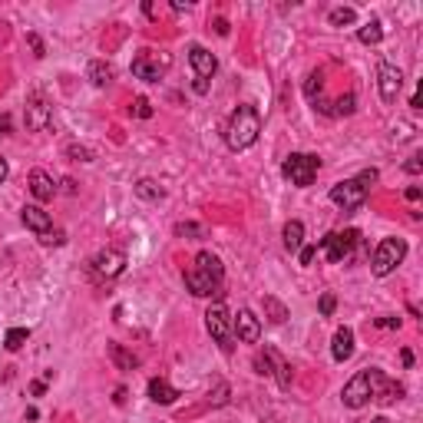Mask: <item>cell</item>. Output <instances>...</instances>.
<instances>
[{
    "label": "cell",
    "mask_w": 423,
    "mask_h": 423,
    "mask_svg": "<svg viewBox=\"0 0 423 423\" xmlns=\"http://www.w3.org/2000/svg\"><path fill=\"white\" fill-rule=\"evenodd\" d=\"M275 377H278V384H281V390L291 387V364H285V361L278 357V350H275Z\"/></svg>",
    "instance_id": "obj_28"
},
{
    "label": "cell",
    "mask_w": 423,
    "mask_h": 423,
    "mask_svg": "<svg viewBox=\"0 0 423 423\" xmlns=\"http://www.w3.org/2000/svg\"><path fill=\"white\" fill-rule=\"evenodd\" d=\"M136 195L146 199V202H159V199L166 195V189L156 182V179H139V182H136Z\"/></svg>",
    "instance_id": "obj_21"
},
{
    "label": "cell",
    "mask_w": 423,
    "mask_h": 423,
    "mask_svg": "<svg viewBox=\"0 0 423 423\" xmlns=\"http://www.w3.org/2000/svg\"><path fill=\"white\" fill-rule=\"evenodd\" d=\"M400 397H404V387L397 384V380H390L384 370H377V367L357 370L348 384H344V390H341V400H344V407H350V410H361V407H367L370 400H377V404H394V400H400Z\"/></svg>",
    "instance_id": "obj_1"
},
{
    "label": "cell",
    "mask_w": 423,
    "mask_h": 423,
    "mask_svg": "<svg viewBox=\"0 0 423 423\" xmlns=\"http://www.w3.org/2000/svg\"><path fill=\"white\" fill-rule=\"evenodd\" d=\"M354 103H357V99H354V93L341 96V99L331 106V116H350V112H354Z\"/></svg>",
    "instance_id": "obj_29"
},
{
    "label": "cell",
    "mask_w": 423,
    "mask_h": 423,
    "mask_svg": "<svg viewBox=\"0 0 423 423\" xmlns=\"http://www.w3.org/2000/svg\"><path fill=\"white\" fill-rule=\"evenodd\" d=\"M374 182H377V169H364L357 179H344V182L331 185V202L337 208H344V212H354V208H361L367 202Z\"/></svg>",
    "instance_id": "obj_4"
},
{
    "label": "cell",
    "mask_w": 423,
    "mask_h": 423,
    "mask_svg": "<svg viewBox=\"0 0 423 423\" xmlns=\"http://www.w3.org/2000/svg\"><path fill=\"white\" fill-rule=\"evenodd\" d=\"M176 397H179V390L169 384V380H162V377H152V380H149V400H152V404L169 407V404H176Z\"/></svg>",
    "instance_id": "obj_18"
},
{
    "label": "cell",
    "mask_w": 423,
    "mask_h": 423,
    "mask_svg": "<svg viewBox=\"0 0 423 423\" xmlns=\"http://www.w3.org/2000/svg\"><path fill=\"white\" fill-rule=\"evenodd\" d=\"M132 112H136L139 119H149V116H152V103H149L146 96H139V99L132 103Z\"/></svg>",
    "instance_id": "obj_32"
},
{
    "label": "cell",
    "mask_w": 423,
    "mask_h": 423,
    "mask_svg": "<svg viewBox=\"0 0 423 423\" xmlns=\"http://www.w3.org/2000/svg\"><path fill=\"white\" fill-rule=\"evenodd\" d=\"M304 93H308V99H311V103H317V99H321V73H311V76H308Z\"/></svg>",
    "instance_id": "obj_30"
},
{
    "label": "cell",
    "mask_w": 423,
    "mask_h": 423,
    "mask_svg": "<svg viewBox=\"0 0 423 423\" xmlns=\"http://www.w3.org/2000/svg\"><path fill=\"white\" fill-rule=\"evenodd\" d=\"M86 76H90L93 86H110V83H112V67H110V63H103V60H93L90 70H86Z\"/></svg>",
    "instance_id": "obj_20"
},
{
    "label": "cell",
    "mask_w": 423,
    "mask_h": 423,
    "mask_svg": "<svg viewBox=\"0 0 423 423\" xmlns=\"http://www.w3.org/2000/svg\"><path fill=\"white\" fill-rule=\"evenodd\" d=\"M221 281H225V268L212 252H199L195 255V268L185 275V288L195 298H212L221 295Z\"/></svg>",
    "instance_id": "obj_2"
},
{
    "label": "cell",
    "mask_w": 423,
    "mask_h": 423,
    "mask_svg": "<svg viewBox=\"0 0 423 423\" xmlns=\"http://www.w3.org/2000/svg\"><path fill=\"white\" fill-rule=\"evenodd\" d=\"M298 255H301V265H311L314 255H317V248H314V245H304V248H301Z\"/></svg>",
    "instance_id": "obj_38"
},
{
    "label": "cell",
    "mask_w": 423,
    "mask_h": 423,
    "mask_svg": "<svg viewBox=\"0 0 423 423\" xmlns=\"http://www.w3.org/2000/svg\"><path fill=\"white\" fill-rule=\"evenodd\" d=\"M7 182V159H3V156H0V185Z\"/></svg>",
    "instance_id": "obj_47"
},
{
    "label": "cell",
    "mask_w": 423,
    "mask_h": 423,
    "mask_svg": "<svg viewBox=\"0 0 423 423\" xmlns=\"http://www.w3.org/2000/svg\"><path fill=\"white\" fill-rule=\"evenodd\" d=\"M205 328L212 334V341L221 348V354H232L235 350V331H232V314L225 308V301H215L208 311H205Z\"/></svg>",
    "instance_id": "obj_5"
},
{
    "label": "cell",
    "mask_w": 423,
    "mask_h": 423,
    "mask_svg": "<svg viewBox=\"0 0 423 423\" xmlns=\"http://www.w3.org/2000/svg\"><path fill=\"white\" fill-rule=\"evenodd\" d=\"M258 132H261V116H258V110L248 106V103H241L239 110L232 112L228 126H225V143H228V149L241 152V149L255 146Z\"/></svg>",
    "instance_id": "obj_3"
},
{
    "label": "cell",
    "mask_w": 423,
    "mask_h": 423,
    "mask_svg": "<svg viewBox=\"0 0 423 423\" xmlns=\"http://www.w3.org/2000/svg\"><path fill=\"white\" fill-rule=\"evenodd\" d=\"M43 390H47V380H34V384H30V394H34V397H40Z\"/></svg>",
    "instance_id": "obj_43"
},
{
    "label": "cell",
    "mask_w": 423,
    "mask_h": 423,
    "mask_svg": "<svg viewBox=\"0 0 423 423\" xmlns=\"http://www.w3.org/2000/svg\"><path fill=\"white\" fill-rule=\"evenodd\" d=\"M404 169L410 172V176H420V169H423V156H410Z\"/></svg>",
    "instance_id": "obj_35"
},
{
    "label": "cell",
    "mask_w": 423,
    "mask_h": 423,
    "mask_svg": "<svg viewBox=\"0 0 423 423\" xmlns=\"http://www.w3.org/2000/svg\"><path fill=\"white\" fill-rule=\"evenodd\" d=\"M110 357L116 361V367L119 370H132V367H139V357L136 354H129L123 344H110Z\"/></svg>",
    "instance_id": "obj_22"
},
{
    "label": "cell",
    "mask_w": 423,
    "mask_h": 423,
    "mask_svg": "<svg viewBox=\"0 0 423 423\" xmlns=\"http://www.w3.org/2000/svg\"><path fill=\"white\" fill-rule=\"evenodd\" d=\"M394 132H397V139H410V123H400Z\"/></svg>",
    "instance_id": "obj_42"
},
{
    "label": "cell",
    "mask_w": 423,
    "mask_h": 423,
    "mask_svg": "<svg viewBox=\"0 0 423 423\" xmlns=\"http://www.w3.org/2000/svg\"><path fill=\"white\" fill-rule=\"evenodd\" d=\"M27 182H30V192H34V199H37V202H50V199L56 195L53 179H50V176H47L43 169H34Z\"/></svg>",
    "instance_id": "obj_16"
},
{
    "label": "cell",
    "mask_w": 423,
    "mask_h": 423,
    "mask_svg": "<svg viewBox=\"0 0 423 423\" xmlns=\"http://www.w3.org/2000/svg\"><path fill=\"white\" fill-rule=\"evenodd\" d=\"M189 63H192V70H195V76H199V80H212V76H215V70H219V60L208 53L205 47H199V43H192V47H189Z\"/></svg>",
    "instance_id": "obj_14"
},
{
    "label": "cell",
    "mask_w": 423,
    "mask_h": 423,
    "mask_svg": "<svg viewBox=\"0 0 423 423\" xmlns=\"http://www.w3.org/2000/svg\"><path fill=\"white\" fill-rule=\"evenodd\" d=\"M30 47L37 50V56H47V50H43V40H40L37 34H30Z\"/></svg>",
    "instance_id": "obj_39"
},
{
    "label": "cell",
    "mask_w": 423,
    "mask_h": 423,
    "mask_svg": "<svg viewBox=\"0 0 423 423\" xmlns=\"http://www.w3.org/2000/svg\"><path fill=\"white\" fill-rule=\"evenodd\" d=\"M40 241H43V245H63V232H60V228H50V232L40 235Z\"/></svg>",
    "instance_id": "obj_33"
},
{
    "label": "cell",
    "mask_w": 423,
    "mask_h": 423,
    "mask_svg": "<svg viewBox=\"0 0 423 423\" xmlns=\"http://www.w3.org/2000/svg\"><path fill=\"white\" fill-rule=\"evenodd\" d=\"M20 219H23V225H27L30 232H37V239L43 232L53 228V219H50V212H47L43 205H23V208H20Z\"/></svg>",
    "instance_id": "obj_15"
},
{
    "label": "cell",
    "mask_w": 423,
    "mask_h": 423,
    "mask_svg": "<svg viewBox=\"0 0 423 423\" xmlns=\"http://www.w3.org/2000/svg\"><path fill=\"white\" fill-rule=\"evenodd\" d=\"M334 308H337V301H334V295H321V314L324 317H331Z\"/></svg>",
    "instance_id": "obj_34"
},
{
    "label": "cell",
    "mask_w": 423,
    "mask_h": 423,
    "mask_svg": "<svg viewBox=\"0 0 423 423\" xmlns=\"http://www.w3.org/2000/svg\"><path fill=\"white\" fill-rule=\"evenodd\" d=\"M215 34H219V37H228V20H215Z\"/></svg>",
    "instance_id": "obj_41"
},
{
    "label": "cell",
    "mask_w": 423,
    "mask_h": 423,
    "mask_svg": "<svg viewBox=\"0 0 423 423\" xmlns=\"http://www.w3.org/2000/svg\"><path fill=\"white\" fill-rule=\"evenodd\" d=\"M400 361H404V367H413V354L410 350H400Z\"/></svg>",
    "instance_id": "obj_46"
},
{
    "label": "cell",
    "mask_w": 423,
    "mask_h": 423,
    "mask_svg": "<svg viewBox=\"0 0 423 423\" xmlns=\"http://www.w3.org/2000/svg\"><path fill=\"white\" fill-rule=\"evenodd\" d=\"M420 189H417V185H410V189H407V199H410V202H420Z\"/></svg>",
    "instance_id": "obj_44"
},
{
    "label": "cell",
    "mask_w": 423,
    "mask_h": 423,
    "mask_svg": "<svg viewBox=\"0 0 423 423\" xmlns=\"http://www.w3.org/2000/svg\"><path fill=\"white\" fill-rule=\"evenodd\" d=\"M354 20H357V14H354L350 7H334L331 14H328V23H331V27H350Z\"/></svg>",
    "instance_id": "obj_26"
},
{
    "label": "cell",
    "mask_w": 423,
    "mask_h": 423,
    "mask_svg": "<svg viewBox=\"0 0 423 423\" xmlns=\"http://www.w3.org/2000/svg\"><path fill=\"white\" fill-rule=\"evenodd\" d=\"M361 241V232L357 228H348V232H328L324 239H321V252L328 261L334 265H341V261H348L350 252H354V245Z\"/></svg>",
    "instance_id": "obj_9"
},
{
    "label": "cell",
    "mask_w": 423,
    "mask_h": 423,
    "mask_svg": "<svg viewBox=\"0 0 423 423\" xmlns=\"http://www.w3.org/2000/svg\"><path fill=\"white\" fill-rule=\"evenodd\" d=\"M27 341H30V331H27V328H10V331H7V337H3V348H7V350H20Z\"/></svg>",
    "instance_id": "obj_25"
},
{
    "label": "cell",
    "mask_w": 423,
    "mask_h": 423,
    "mask_svg": "<svg viewBox=\"0 0 423 423\" xmlns=\"http://www.w3.org/2000/svg\"><path fill=\"white\" fill-rule=\"evenodd\" d=\"M7 132H10V116L3 112V116H0V136H7Z\"/></svg>",
    "instance_id": "obj_45"
},
{
    "label": "cell",
    "mask_w": 423,
    "mask_h": 423,
    "mask_svg": "<svg viewBox=\"0 0 423 423\" xmlns=\"http://www.w3.org/2000/svg\"><path fill=\"white\" fill-rule=\"evenodd\" d=\"M192 90L199 93V96H205V93H208V80H199V76H195V83H192Z\"/></svg>",
    "instance_id": "obj_40"
},
{
    "label": "cell",
    "mask_w": 423,
    "mask_h": 423,
    "mask_svg": "<svg viewBox=\"0 0 423 423\" xmlns=\"http://www.w3.org/2000/svg\"><path fill=\"white\" fill-rule=\"evenodd\" d=\"M377 328H387V331H397V328H400V317H377Z\"/></svg>",
    "instance_id": "obj_37"
},
{
    "label": "cell",
    "mask_w": 423,
    "mask_h": 423,
    "mask_svg": "<svg viewBox=\"0 0 423 423\" xmlns=\"http://www.w3.org/2000/svg\"><path fill=\"white\" fill-rule=\"evenodd\" d=\"M255 370L261 374V377H271V374H275V350H271V348L258 350V357H255Z\"/></svg>",
    "instance_id": "obj_24"
},
{
    "label": "cell",
    "mask_w": 423,
    "mask_h": 423,
    "mask_svg": "<svg viewBox=\"0 0 423 423\" xmlns=\"http://www.w3.org/2000/svg\"><path fill=\"white\" fill-rule=\"evenodd\" d=\"M232 331H235V337L245 341V344H258V337H261V324H258L255 311L241 308V311L232 317Z\"/></svg>",
    "instance_id": "obj_12"
},
{
    "label": "cell",
    "mask_w": 423,
    "mask_h": 423,
    "mask_svg": "<svg viewBox=\"0 0 423 423\" xmlns=\"http://www.w3.org/2000/svg\"><path fill=\"white\" fill-rule=\"evenodd\" d=\"M357 40H361V43H367V47L380 43V40H384V23H380V20H370V23H364V27H361V34H357Z\"/></svg>",
    "instance_id": "obj_23"
},
{
    "label": "cell",
    "mask_w": 423,
    "mask_h": 423,
    "mask_svg": "<svg viewBox=\"0 0 423 423\" xmlns=\"http://www.w3.org/2000/svg\"><path fill=\"white\" fill-rule=\"evenodd\" d=\"M281 239H285V248H288V252H301V248H304V225L298 219H291L285 225Z\"/></svg>",
    "instance_id": "obj_19"
},
{
    "label": "cell",
    "mask_w": 423,
    "mask_h": 423,
    "mask_svg": "<svg viewBox=\"0 0 423 423\" xmlns=\"http://www.w3.org/2000/svg\"><path fill=\"white\" fill-rule=\"evenodd\" d=\"M90 265L99 278H116V275H123V268H126V255L116 252V248H106V252H99V255L93 258Z\"/></svg>",
    "instance_id": "obj_11"
},
{
    "label": "cell",
    "mask_w": 423,
    "mask_h": 423,
    "mask_svg": "<svg viewBox=\"0 0 423 423\" xmlns=\"http://www.w3.org/2000/svg\"><path fill=\"white\" fill-rule=\"evenodd\" d=\"M350 354H354V331L350 328H337L334 331V344H331V357L337 364H344Z\"/></svg>",
    "instance_id": "obj_17"
},
{
    "label": "cell",
    "mask_w": 423,
    "mask_h": 423,
    "mask_svg": "<svg viewBox=\"0 0 423 423\" xmlns=\"http://www.w3.org/2000/svg\"><path fill=\"white\" fill-rule=\"evenodd\" d=\"M176 232H179V235H192V239H202V235H205L202 225H192V221H182V225H176Z\"/></svg>",
    "instance_id": "obj_31"
},
{
    "label": "cell",
    "mask_w": 423,
    "mask_h": 423,
    "mask_svg": "<svg viewBox=\"0 0 423 423\" xmlns=\"http://www.w3.org/2000/svg\"><path fill=\"white\" fill-rule=\"evenodd\" d=\"M172 67V56L162 50H139L132 60V76L136 80H146V83H159Z\"/></svg>",
    "instance_id": "obj_8"
},
{
    "label": "cell",
    "mask_w": 423,
    "mask_h": 423,
    "mask_svg": "<svg viewBox=\"0 0 423 423\" xmlns=\"http://www.w3.org/2000/svg\"><path fill=\"white\" fill-rule=\"evenodd\" d=\"M265 311H268V317H271L275 324H281V321L288 317V308H285V304H281L278 298H271V295L265 298Z\"/></svg>",
    "instance_id": "obj_27"
},
{
    "label": "cell",
    "mask_w": 423,
    "mask_h": 423,
    "mask_svg": "<svg viewBox=\"0 0 423 423\" xmlns=\"http://www.w3.org/2000/svg\"><path fill=\"white\" fill-rule=\"evenodd\" d=\"M50 123H53V112L47 106V99L43 96H30L27 99V129L43 132V129H50Z\"/></svg>",
    "instance_id": "obj_13"
},
{
    "label": "cell",
    "mask_w": 423,
    "mask_h": 423,
    "mask_svg": "<svg viewBox=\"0 0 423 423\" xmlns=\"http://www.w3.org/2000/svg\"><path fill=\"white\" fill-rule=\"evenodd\" d=\"M67 152H70V156H80V162H93V152L83 146H70Z\"/></svg>",
    "instance_id": "obj_36"
},
{
    "label": "cell",
    "mask_w": 423,
    "mask_h": 423,
    "mask_svg": "<svg viewBox=\"0 0 423 423\" xmlns=\"http://www.w3.org/2000/svg\"><path fill=\"white\" fill-rule=\"evenodd\" d=\"M317 169H321L317 156H311V152H291L285 159V166H281V176L291 185H298V189H308L314 182V176H317Z\"/></svg>",
    "instance_id": "obj_6"
},
{
    "label": "cell",
    "mask_w": 423,
    "mask_h": 423,
    "mask_svg": "<svg viewBox=\"0 0 423 423\" xmlns=\"http://www.w3.org/2000/svg\"><path fill=\"white\" fill-rule=\"evenodd\" d=\"M377 86H380V96H384V103H394L400 90H404V73L394 67V63H380L377 67Z\"/></svg>",
    "instance_id": "obj_10"
},
{
    "label": "cell",
    "mask_w": 423,
    "mask_h": 423,
    "mask_svg": "<svg viewBox=\"0 0 423 423\" xmlns=\"http://www.w3.org/2000/svg\"><path fill=\"white\" fill-rule=\"evenodd\" d=\"M407 255V241L397 239V235H390V239H384L377 248H374V258H370V271L377 278H387L400 261H404Z\"/></svg>",
    "instance_id": "obj_7"
}]
</instances>
